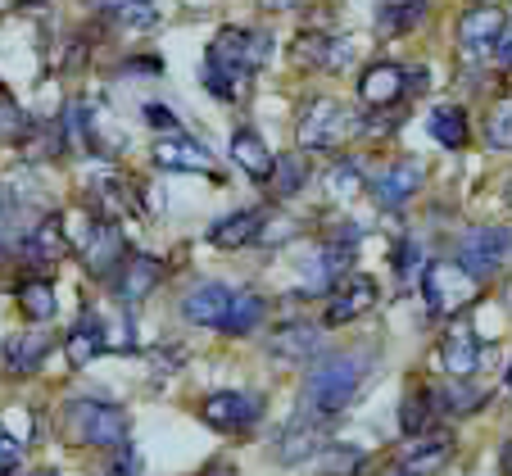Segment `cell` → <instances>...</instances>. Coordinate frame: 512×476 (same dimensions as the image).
Listing matches in <instances>:
<instances>
[{
  "instance_id": "bcb514c9",
  "label": "cell",
  "mask_w": 512,
  "mask_h": 476,
  "mask_svg": "<svg viewBox=\"0 0 512 476\" xmlns=\"http://www.w3.org/2000/svg\"><path fill=\"white\" fill-rule=\"evenodd\" d=\"M503 200H508V204H512V177H508V191H503Z\"/></svg>"
},
{
  "instance_id": "4316f807",
  "label": "cell",
  "mask_w": 512,
  "mask_h": 476,
  "mask_svg": "<svg viewBox=\"0 0 512 476\" xmlns=\"http://www.w3.org/2000/svg\"><path fill=\"white\" fill-rule=\"evenodd\" d=\"M0 359H5V372H10V377H28V372H37L41 359H46V336H28V331L5 336Z\"/></svg>"
},
{
  "instance_id": "44dd1931",
  "label": "cell",
  "mask_w": 512,
  "mask_h": 476,
  "mask_svg": "<svg viewBox=\"0 0 512 476\" xmlns=\"http://www.w3.org/2000/svg\"><path fill=\"white\" fill-rule=\"evenodd\" d=\"M19 254L28 263H59L68 254V232H64V218L59 214H46L41 223H32V232L19 241Z\"/></svg>"
},
{
  "instance_id": "f546056e",
  "label": "cell",
  "mask_w": 512,
  "mask_h": 476,
  "mask_svg": "<svg viewBox=\"0 0 512 476\" xmlns=\"http://www.w3.org/2000/svg\"><path fill=\"white\" fill-rule=\"evenodd\" d=\"M263 295H254V291H236V300H232V313H227V336H250L254 327L263 322Z\"/></svg>"
},
{
  "instance_id": "ac0fdd59",
  "label": "cell",
  "mask_w": 512,
  "mask_h": 476,
  "mask_svg": "<svg viewBox=\"0 0 512 476\" xmlns=\"http://www.w3.org/2000/svg\"><path fill=\"white\" fill-rule=\"evenodd\" d=\"M408 96V73L399 64H372L363 78H358V100L372 109H390Z\"/></svg>"
},
{
  "instance_id": "e575fe53",
  "label": "cell",
  "mask_w": 512,
  "mask_h": 476,
  "mask_svg": "<svg viewBox=\"0 0 512 476\" xmlns=\"http://www.w3.org/2000/svg\"><path fill=\"white\" fill-rule=\"evenodd\" d=\"M32 132V123L23 118V109L14 105V96L0 87V141H23Z\"/></svg>"
},
{
  "instance_id": "9a60e30c",
  "label": "cell",
  "mask_w": 512,
  "mask_h": 476,
  "mask_svg": "<svg viewBox=\"0 0 512 476\" xmlns=\"http://www.w3.org/2000/svg\"><path fill=\"white\" fill-rule=\"evenodd\" d=\"M440 363H445L449 377H467L481 368V336H476L472 322H454V327L440 336Z\"/></svg>"
},
{
  "instance_id": "f35d334b",
  "label": "cell",
  "mask_w": 512,
  "mask_h": 476,
  "mask_svg": "<svg viewBox=\"0 0 512 476\" xmlns=\"http://www.w3.org/2000/svg\"><path fill=\"white\" fill-rule=\"evenodd\" d=\"M354 467H358V449H331L322 458V472L327 476H354Z\"/></svg>"
},
{
  "instance_id": "c3c4849f",
  "label": "cell",
  "mask_w": 512,
  "mask_h": 476,
  "mask_svg": "<svg viewBox=\"0 0 512 476\" xmlns=\"http://www.w3.org/2000/svg\"><path fill=\"white\" fill-rule=\"evenodd\" d=\"M508 390H512V368H508Z\"/></svg>"
},
{
  "instance_id": "83f0119b",
  "label": "cell",
  "mask_w": 512,
  "mask_h": 476,
  "mask_svg": "<svg viewBox=\"0 0 512 476\" xmlns=\"http://www.w3.org/2000/svg\"><path fill=\"white\" fill-rule=\"evenodd\" d=\"M426 132L440 141L445 150H463L472 127H467V109L463 105H435L431 118H426Z\"/></svg>"
},
{
  "instance_id": "30bf717a",
  "label": "cell",
  "mask_w": 512,
  "mask_h": 476,
  "mask_svg": "<svg viewBox=\"0 0 512 476\" xmlns=\"http://www.w3.org/2000/svg\"><path fill=\"white\" fill-rule=\"evenodd\" d=\"M159 282H164V263H159L155 254H127L123 268L114 272V295L123 309H132V304H141Z\"/></svg>"
},
{
  "instance_id": "1f68e13d",
  "label": "cell",
  "mask_w": 512,
  "mask_h": 476,
  "mask_svg": "<svg viewBox=\"0 0 512 476\" xmlns=\"http://www.w3.org/2000/svg\"><path fill=\"white\" fill-rule=\"evenodd\" d=\"M304 177H309V164H304V155H281L277 159V168H272V195L277 200H290V195H300V186H304Z\"/></svg>"
},
{
  "instance_id": "cb8c5ba5",
  "label": "cell",
  "mask_w": 512,
  "mask_h": 476,
  "mask_svg": "<svg viewBox=\"0 0 512 476\" xmlns=\"http://www.w3.org/2000/svg\"><path fill=\"white\" fill-rule=\"evenodd\" d=\"M232 159H236V168H245V177H254V182H268L272 168H277V155L263 146V136L250 132V127L232 132Z\"/></svg>"
},
{
  "instance_id": "52a82bcc",
  "label": "cell",
  "mask_w": 512,
  "mask_h": 476,
  "mask_svg": "<svg viewBox=\"0 0 512 476\" xmlns=\"http://www.w3.org/2000/svg\"><path fill=\"white\" fill-rule=\"evenodd\" d=\"M263 418L259 395H245V390H218L200 404V422L209 431H223V436H241V431H254Z\"/></svg>"
},
{
  "instance_id": "484cf974",
  "label": "cell",
  "mask_w": 512,
  "mask_h": 476,
  "mask_svg": "<svg viewBox=\"0 0 512 476\" xmlns=\"http://www.w3.org/2000/svg\"><path fill=\"white\" fill-rule=\"evenodd\" d=\"M91 200H96L100 218H118V214H132L136 209V191L127 177L118 173H100L96 182H91Z\"/></svg>"
},
{
  "instance_id": "4dcf8cb0",
  "label": "cell",
  "mask_w": 512,
  "mask_h": 476,
  "mask_svg": "<svg viewBox=\"0 0 512 476\" xmlns=\"http://www.w3.org/2000/svg\"><path fill=\"white\" fill-rule=\"evenodd\" d=\"M435 404L445 408L449 418H467V413H476V408L485 404V395H481V390L467 386V377H454V386L435 390Z\"/></svg>"
},
{
  "instance_id": "7dc6e473",
  "label": "cell",
  "mask_w": 512,
  "mask_h": 476,
  "mask_svg": "<svg viewBox=\"0 0 512 476\" xmlns=\"http://www.w3.org/2000/svg\"><path fill=\"white\" fill-rule=\"evenodd\" d=\"M32 476H55V472H50V467H46V472H32Z\"/></svg>"
},
{
  "instance_id": "7bdbcfd3",
  "label": "cell",
  "mask_w": 512,
  "mask_h": 476,
  "mask_svg": "<svg viewBox=\"0 0 512 476\" xmlns=\"http://www.w3.org/2000/svg\"><path fill=\"white\" fill-rule=\"evenodd\" d=\"M259 5H263V10H272V14H277V10H295L300 0H259Z\"/></svg>"
},
{
  "instance_id": "8d00e7d4",
  "label": "cell",
  "mask_w": 512,
  "mask_h": 476,
  "mask_svg": "<svg viewBox=\"0 0 512 476\" xmlns=\"http://www.w3.org/2000/svg\"><path fill=\"white\" fill-rule=\"evenodd\" d=\"M105 476H141V454H136V445H127V440H123V445L109 454Z\"/></svg>"
},
{
  "instance_id": "9c48e42d",
  "label": "cell",
  "mask_w": 512,
  "mask_h": 476,
  "mask_svg": "<svg viewBox=\"0 0 512 476\" xmlns=\"http://www.w3.org/2000/svg\"><path fill=\"white\" fill-rule=\"evenodd\" d=\"M508 245H512L508 227H472V232L458 241V268L472 272L476 282H485V277H494V272H499Z\"/></svg>"
},
{
  "instance_id": "5b68a950",
  "label": "cell",
  "mask_w": 512,
  "mask_h": 476,
  "mask_svg": "<svg viewBox=\"0 0 512 476\" xmlns=\"http://www.w3.org/2000/svg\"><path fill=\"white\" fill-rule=\"evenodd\" d=\"M354 132V118H349V109L340 105V100H313V105H304L300 114V127H295V136H300V150H336L345 136Z\"/></svg>"
},
{
  "instance_id": "8fae6325",
  "label": "cell",
  "mask_w": 512,
  "mask_h": 476,
  "mask_svg": "<svg viewBox=\"0 0 512 476\" xmlns=\"http://www.w3.org/2000/svg\"><path fill=\"white\" fill-rule=\"evenodd\" d=\"M454 458V431H422L399 458V476H440Z\"/></svg>"
},
{
  "instance_id": "2e32d148",
  "label": "cell",
  "mask_w": 512,
  "mask_h": 476,
  "mask_svg": "<svg viewBox=\"0 0 512 476\" xmlns=\"http://www.w3.org/2000/svg\"><path fill=\"white\" fill-rule=\"evenodd\" d=\"M64 350H68V363H73V368H87L91 359H100V354L109 350L105 318H100L96 309H82V318L73 322V331L64 336Z\"/></svg>"
},
{
  "instance_id": "ab89813d",
  "label": "cell",
  "mask_w": 512,
  "mask_h": 476,
  "mask_svg": "<svg viewBox=\"0 0 512 476\" xmlns=\"http://www.w3.org/2000/svg\"><path fill=\"white\" fill-rule=\"evenodd\" d=\"M19 458H23V440L10 436V427H0V476L10 467H19Z\"/></svg>"
},
{
  "instance_id": "603a6c76",
  "label": "cell",
  "mask_w": 512,
  "mask_h": 476,
  "mask_svg": "<svg viewBox=\"0 0 512 476\" xmlns=\"http://www.w3.org/2000/svg\"><path fill=\"white\" fill-rule=\"evenodd\" d=\"M268 209H241V214L223 218L218 227H209V245L218 250H241L250 241H263V227H268Z\"/></svg>"
},
{
  "instance_id": "ee69618b",
  "label": "cell",
  "mask_w": 512,
  "mask_h": 476,
  "mask_svg": "<svg viewBox=\"0 0 512 476\" xmlns=\"http://www.w3.org/2000/svg\"><path fill=\"white\" fill-rule=\"evenodd\" d=\"M499 64L512 68V41H508V46H499Z\"/></svg>"
},
{
  "instance_id": "277c9868",
  "label": "cell",
  "mask_w": 512,
  "mask_h": 476,
  "mask_svg": "<svg viewBox=\"0 0 512 476\" xmlns=\"http://www.w3.org/2000/svg\"><path fill=\"white\" fill-rule=\"evenodd\" d=\"M476 277L463 272L458 263H431L422 272V300H426V313L431 318H445V313H458L467 300L476 295Z\"/></svg>"
},
{
  "instance_id": "60d3db41",
  "label": "cell",
  "mask_w": 512,
  "mask_h": 476,
  "mask_svg": "<svg viewBox=\"0 0 512 476\" xmlns=\"http://www.w3.org/2000/svg\"><path fill=\"white\" fill-rule=\"evenodd\" d=\"M417 263H422V245H417V241H404V245L395 250V268H399V277H413Z\"/></svg>"
},
{
  "instance_id": "4fadbf2b",
  "label": "cell",
  "mask_w": 512,
  "mask_h": 476,
  "mask_svg": "<svg viewBox=\"0 0 512 476\" xmlns=\"http://www.w3.org/2000/svg\"><path fill=\"white\" fill-rule=\"evenodd\" d=\"M422 164H413V159H399V164H390L386 173L372 177V200L381 204V209H404L408 200H413L417 191H422Z\"/></svg>"
},
{
  "instance_id": "d6986e66",
  "label": "cell",
  "mask_w": 512,
  "mask_h": 476,
  "mask_svg": "<svg viewBox=\"0 0 512 476\" xmlns=\"http://www.w3.org/2000/svg\"><path fill=\"white\" fill-rule=\"evenodd\" d=\"M295 59L309 68H327V73H345L349 64H354V41L349 37H313V32H304L300 41H295Z\"/></svg>"
},
{
  "instance_id": "5bb4252c",
  "label": "cell",
  "mask_w": 512,
  "mask_h": 476,
  "mask_svg": "<svg viewBox=\"0 0 512 476\" xmlns=\"http://www.w3.org/2000/svg\"><path fill=\"white\" fill-rule=\"evenodd\" d=\"M150 155H155L159 168H173V173H213V155L186 132H164Z\"/></svg>"
},
{
  "instance_id": "7a4b0ae2",
  "label": "cell",
  "mask_w": 512,
  "mask_h": 476,
  "mask_svg": "<svg viewBox=\"0 0 512 476\" xmlns=\"http://www.w3.org/2000/svg\"><path fill=\"white\" fill-rule=\"evenodd\" d=\"M368 377H372V354H363V350L322 354L309 368V377H304L300 408L304 413H318V418H340L358 399V390L368 386Z\"/></svg>"
},
{
  "instance_id": "d590c367",
  "label": "cell",
  "mask_w": 512,
  "mask_h": 476,
  "mask_svg": "<svg viewBox=\"0 0 512 476\" xmlns=\"http://www.w3.org/2000/svg\"><path fill=\"white\" fill-rule=\"evenodd\" d=\"M114 19L123 23V28H136V32H150L159 23V14H155V5L150 0H123L114 10Z\"/></svg>"
},
{
  "instance_id": "6da1fadb",
  "label": "cell",
  "mask_w": 512,
  "mask_h": 476,
  "mask_svg": "<svg viewBox=\"0 0 512 476\" xmlns=\"http://www.w3.org/2000/svg\"><path fill=\"white\" fill-rule=\"evenodd\" d=\"M268 46L272 41L263 32H250V28H218V37L209 41V55H204V68H200V82L204 91H213L218 100H241L250 78L263 68L268 59Z\"/></svg>"
},
{
  "instance_id": "8992f818",
  "label": "cell",
  "mask_w": 512,
  "mask_h": 476,
  "mask_svg": "<svg viewBox=\"0 0 512 476\" xmlns=\"http://www.w3.org/2000/svg\"><path fill=\"white\" fill-rule=\"evenodd\" d=\"M503 37H508V14H503L499 5H476V10H467L463 19H458V50H463V59H472V64L499 55Z\"/></svg>"
},
{
  "instance_id": "ba28073f",
  "label": "cell",
  "mask_w": 512,
  "mask_h": 476,
  "mask_svg": "<svg viewBox=\"0 0 512 476\" xmlns=\"http://www.w3.org/2000/svg\"><path fill=\"white\" fill-rule=\"evenodd\" d=\"M377 282H372L368 272H345L336 286L327 291V309H322V322L327 327H349L354 318H363V313L377 304Z\"/></svg>"
},
{
  "instance_id": "d4e9b609",
  "label": "cell",
  "mask_w": 512,
  "mask_h": 476,
  "mask_svg": "<svg viewBox=\"0 0 512 476\" xmlns=\"http://www.w3.org/2000/svg\"><path fill=\"white\" fill-rule=\"evenodd\" d=\"M431 0H381L377 5V37H404L426 19Z\"/></svg>"
},
{
  "instance_id": "ffe728a7",
  "label": "cell",
  "mask_w": 512,
  "mask_h": 476,
  "mask_svg": "<svg viewBox=\"0 0 512 476\" xmlns=\"http://www.w3.org/2000/svg\"><path fill=\"white\" fill-rule=\"evenodd\" d=\"M82 259H87V268L100 272V277H114V272L123 268L127 250H123V236H118L114 218H96V223H91V236H87Z\"/></svg>"
},
{
  "instance_id": "7c38bea8",
  "label": "cell",
  "mask_w": 512,
  "mask_h": 476,
  "mask_svg": "<svg viewBox=\"0 0 512 476\" xmlns=\"http://www.w3.org/2000/svg\"><path fill=\"white\" fill-rule=\"evenodd\" d=\"M327 422L331 418H318V413H304L300 408V418L277 436V458L281 463H304V458L318 454V449L327 445Z\"/></svg>"
},
{
  "instance_id": "7402d4cb",
  "label": "cell",
  "mask_w": 512,
  "mask_h": 476,
  "mask_svg": "<svg viewBox=\"0 0 512 476\" xmlns=\"http://www.w3.org/2000/svg\"><path fill=\"white\" fill-rule=\"evenodd\" d=\"M318 327L313 322H281L268 340V354L281 363H309L318 354Z\"/></svg>"
},
{
  "instance_id": "b9f144b4",
  "label": "cell",
  "mask_w": 512,
  "mask_h": 476,
  "mask_svg": "<svg viewBox=\"0 0 512 476\" xmlns=\"http://www.w3.org/2000/svg\"><path fill=\"white\" fill-rule=\"evenodd\" d=\"M145 118H150V127H159V132H182V127H177V114L164 105H145Z\"/></svg>"
},
{
  "instance_id": "3957f363",
  "label": "cell",
  "mask_w": 512,
  "mask_h": 476,
  "mask_svg": "<svg viewBox=\"0 0 512 476\" xmlns=\"http://www.w3.org/2000/svg\"><path fill=\"white\" fill-rule=\"evenodd\" d=\"M68 440L78 445H91V449H118L127 440V418L123 408L114 404H100V399H73L59 418Z\"/></svg>"
},
{
  "instance_id": "74e56055",
  "label": "cell",
  "mask_w": 512,
  "mask_h": 476,
  "mask_svg": "<svg viewBox=\"0 0 512 476\" xmlns=\"http://www.w3.org/2000/svg\"><path fill=\"white\" fill-rule=\"evenodd\" d=\"M485 136H490V146H494V150H512V100H508V105L494 109L490 132H485Z\"/></svg>"
},
{
  "instance_id": "836d02e7",
  "label": "cell",
  "mask_w": 512,
  "mask_h": 476,
  "mask_svg": "<svg viewBox=\"0 0 512 476\" xmlns=\"http://www.w3.org/2000/svg\"><path fill=\"white\" fill-rule=\"evenodd\" d=\"M431 413H435V390H408L404 413H399V427H404L408 436H422L426 422H431Z\"/></svg>"
},
{
  "instance_id": "f1b7e54d",
  "label": "cell",
  "mask_w": 512,
  "mask_h": 476,
  "mask_svg": "<svg viewBox=\"0 0 512 476\" xmlns=\"http://www.w3.org/2000/svg\"><path fill=\"white\" fill-rule=\"evenodd\" d=\"M19 309L28 322H50L55 318V282L50 277H32L19 286Z\"/></svg>"
},
{
  "instance_id": "f6af8a7d",
  "label": "cell",
  "mask_w": 512,
  "mask_h": 476,
  "mask_svg": "<svg viewBox=\"0 0 512 476\" xmlns=\"http://www.w3.org/2000/svg\"><path fill=\"white\" fill-rule=\"evenodd\" d=\"M503 476H512V445L503 449Z\"/></svg>"
},
{
  "instance_id": "d6a6232c",
  "label": "cell",
  "mask_w": 512,
  "mask_h": 476,
  "mask_svg": "<svg viewBox=\"0 0 512 476\" xmlns=\"http://www.w3.org/2000/svg\"><path fill=\"white\" fill-rule=\"evenodd\" d=\"M322 186H327L331 200H354V195L368 186V177H363V168H358L354 159H340V164L322 177Z\"/></svg>"
},
{
  "instance_id": "e0dca14e",
  "label": "cell",
  "mask_w": 512,
  "mask_h": 476,
  "mask_svg": "<svg viewBox=\"0 0 512 476\" xmlns=\"http://www.w3.org/2000/svg\"><path fill=\"white\" fill-rule=\"evenodd\" d=\"M236 291H227L223 282H200L191 295L182 300V313L195 322V327H227V313H232Z\"/></svg>"
}]
</instances>
